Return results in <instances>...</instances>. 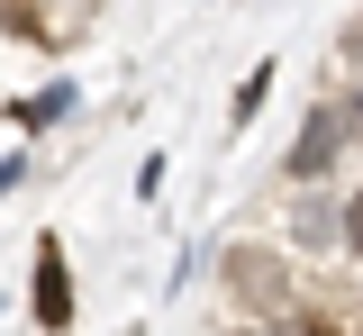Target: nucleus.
<instances>
[{"label": "nucleus", "mask_w": 363, "mask_h": 336, "mask_svg": "<svg viewBox=\"0 0 363 336\" xmlns=\"http://www.w3.org/2000/svg\"><path fill=\"white\" fill-rule=\"evenodd\" d=\"M218 282H227V300L236 309H255V318H281L300 291H291V245L272 237V245H255V237H236V245H218Z\"/></svg>", "instance_id": "f257e3e1"}, {"label": "nucleus", "mask_w": 363, "mask_h": 336, "mask_svg": "<svg viewBox=\"0 0 363 336\" xmlns=\"http://www.w3.org/2000/svg\"><path fill=\"white\" fill-rule=\"evenodd\" d=\"M345 155H354V118H345V100L327 91V100H309V118H300V137H291V155H281V173L309 191V182H327Z\"/></svg>", "instance_id": "f03ea898"}, {"label": "nucleus", "mask_w": 363, "mask_h": 336, "mask_svg": "<svg viewBox=\"0 0 363 336\" xmlns=\"http://www.w3.org/2000/svg\"><path fill=\"white\" fill-rule=\"evenodd\" d=\"M281 245L291 254H345V191H300V209H291V228H281Z\"/></svg>", "instance_id": "7ed1b4c3"}, {"label": "nucleus", "mask_w": 363, "mask_h": 336, "mask_svg": "<svg viewBox=\"0 0 363 336\" xmlns=\"http://www.w3.org/2000/svg\"><path fill=\"white\" fill-rule=\"evenodd\" d=\"M37 327L45 336L73 327V264H64V237H37Z\"/></svg>", "instance_id": "20e7f679"}, {"label": "nucleus", "mask_w": 363, "mask_h": 336, "mask_svg": "<svg viewBox=\"0 0 363 336\" xmlns=\"http://www.w3.org/2000/svg\"><path fill=\"white\" fill-rule=\"evenodd\" d=\"M73 82H64V73H55V82H45V91H28L18 100V109H9V118H18V128H28V137H45V128H64V118H73Z\"/></svg>", "instance_id": "39448f33"}, {"label": "nucleus", "mask_w": 363, "mask_h": 336, "mask_svg": "<svg viewBox=\"0 0 363 336\" xmlns=\"http://www.w3.org/2000/svg\"><path fill=\"white\" fill-rule=\"evenodd\" d=\"M272 100V64H255L245 82H236V100H227V128H255V109Z\"/></svg>", "instance_id": "423d86ee"}, {"label": "nucleus", "mask_w": 363, "mask_h": 336, "mask_svg": "<svg viewBox=\"0 0 363 336\" xmlns=\"http://www.w3.org/2000/svg\"><path fill=\"white\" fill-rule=\"evenodd\" d=\"M345 254L363 264V191H345Z\"/></svg>", "instance_id": "0eeeda50"}, {"label": "nucleus", "mask_w": 363, "mask_h": 336, "mask_svg": "<svg viewBox=\"0 0 363 336\" xmlns=\"http://www.w3.org/2000/svg\"><path fill=\"white\" fill-rule=\"evenodd\" d=\"M336 100H345V118H354V155H363V73H354V82H336Z\"/></svg>", "instance_id": "6e6552de"}, {"label": "nucleus", "mask_w": 363, "mask_h": 336, "mask_svg": "<svg viewBox=\"0 0 363 336\" xmlns=\"http://www.w3.org/2000/svg\"><path fill=\"white\" fill-rule=\"evenodd\" d=\"M336 46H345V64H354V73H363V9H354V18H345V37H336Z\"/></svg>", "instance_id": "1a4fd4ad"}, {"label": "nucleus", "mask_w": 363, "mask_h": 336, "mask_svg": "<svg viewBox=\"0 0 363 336\" xmlns=\"http://www.w3.org/2000/svg\"><path fill=\"white\" fill-rule=\"evenodd\" d=\"M18 182H28V155H0V200L18 191Z\"/></svg>", "instance_id": "9d476101"}, {"label": "nucleus", "mask_w": 363, "mask_h": 336, "mask_svg": "<svg viewBox=\"0 0 363 336\" xmlns=\"http://www.w3.org/2000/svg\"><path fill=\"white\" fill-rule=\"evenodd\" d=\"M245 336H291V327H281V318H255V327H245Z\"/></svg>", "instance_id": "9b49d317"}, {"label": "nucleus", "mask_w": 363, "mask_h": 336, "mask_svg": "<svg viewBox=\"0 0 363 336\" xmlns=\"http://www.w3.org/2000/svg\"><path fill=\"white\" fill-rule=\"evenodd\" d=\"M354 318H363V300H354Z\"/></svg>", "instance_id": "f8f14e48"}]
</instances>
